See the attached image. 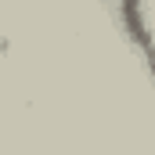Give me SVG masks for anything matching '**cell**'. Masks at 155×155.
<instances>
[{"instance_id":"1","label":"cell","mask_w":155,"mask_h":155,"mask_svg":"<svg viewBox=\"0 0 155 155\" xmlns=\"http://www.w3.org/2000/svg\"><path fill=\"white\" fill-rule=\"evenodd\" d=\"M116 15H119V22H123L126 40L134 43V51L141 54L144 69H148L152 79H155V33H152V25H148V11H144L141 4H123Z\"/></svg>"}]
</instances>
